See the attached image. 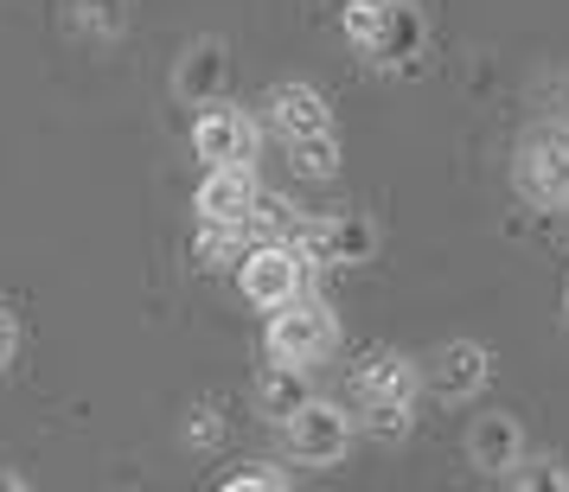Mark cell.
I'll list each match as a JSON object with an SVG mask.
<instances>
[{"label": "cell", "mask_w": 569, "mask_h": 492, "mask_svg": "<svg viewBox=\"0 0 569 492\" xmlns=\"http://www.w3.org/2000/svg\"><path fill=\"white\" fill-rule=\"evenodd\" d=\"M13 352H20V327H13V313H0V371L13 364Z\"/></svg>", "instance_id": "20"}, {"label": "cell", "mask_w": 569, "mask_h": 492, "mask_svg": "<svg viewBox=\"0 0 569 492\" xmlns=\"http://www.w3.org/2000/svg\"><path fill=\"white\" fill-rule=\"evenodd\" d=\"M224 78H231V58H224V39H192L173 64V97L192 109H206L224 97Z\"/></svg>", "instance_id": "9"}, {"label": "cell", "mask_w": 569, "mask_h": 492, "mask_svg": "<svg viewBox=\"0 0 569 492\" xmlns=\"http://www.w3.org/2000/svg\"><path fill=\"white\" fill-rule=\"evenodd\" d=\"M308 396H313V390H308V364H288V359L262 364V378H257V415H262V422H276V429H282Z\"/></svg>", "instance_id": "13"}, {"label": "cell", "mask_w": 569, "mask_h": 492, "mask_svg": "<svg viewBox=\"0 0 569 492\" xmlns=\"http://www.w3.org/2000/svg\"><path fill=\"white\" fill-rule=\"evenodd\" d=\"M116 0H78V32L83 39H116Z\"/></svg>", "instance_id": "17"}, {"label": "cell", "mask_w": 569, "mask_h": 492, "mask_svg": "<svg viewBox=\"0 0 569 492\" xmlns=\"http://www.w3.org/2000/svg\"><path fill=\"white\" fill-rule=\"evenodd\" d=\"M518 185L543 211L569 205V122H543V129L525 134V148H518Z\"/></svg>", "instance_id": "5"}, {"label": "cell", "mask_w": 569, "mask_h": 492, "mask_svg": "<svg viewBox=\"0 0 569 492\" xmlns=\"http://www.w3.org/2000/svg\"><path fill=\"white\" fill-rule=\"evenodd\" d=\"M282 441H288V461L339 466L346 448H352V415L339 410V403H327V396H308V403L282 422Z\"/></svg>", "instance_id": "6"}, {"label": "cell", "mask_w": 569, "mask_h": 492, "mask_svg": "<svg viewBox=\"0 0 569 492\" xmlns=\"http://www.w3.org/2000/svg\"><path fill=\"white\" fill-rule=\"evenodd\" d=\"M308 257L288 243V237H257L250 250H243V262H237V288H243V301L262 313H276L282 301H295L301 288H308Z\"/></svg>", "instance_id": "3"}, {"label": "cell", "mask_w": 569, "mask_h": 492, "mask_svg": "<svg viewBox=\"0 0 569 492\" xmlns=\"http://www.w3.org/2000/svg\"><path fill=\"white\" fill-rule=\"evenodd\" d=\"M467 461L480 466V473H506V480H512L518 466H525V429H518L506 410L473 415V429H467Z\"/></svg>", "instance_id": "11"}, {"label": "cell", "mask_w": 569, "mask_h": 492, "mask_svg": "<svg viewBox=\"0 0 569 492\" xmlns=\"http://www.w3.org/2000/svg\"><path fill=\"white\" fill-rule=\"evenodd\" d=\"M250 250V224H224V218H199V237H192V257L206 269H237Z\"/></svg>", "instance_id": "14"}, {"label": "cell", "mask_w": 569, "mask_h": 492, "mask_svg": "<svg viewBox=\"0 0 569 492\" xmlns=\"http://www.w3.org/2000/svg\"><path fill=\"white\" fill-rule=\"evenodd\" d=\"M257 173L250 167H206V180H199V218H224V224H250V211H257Z\"/></svg>", "instance_id": "12"}, {"label": "cell", "mask_w": 569, "mask_h": 492, "mask_svg": "<svg viewBox=\"0 0 569 492\" xmlns=\"http://www.w3.org/2000/svg\"><path fill=\"white\" fill-rule=\"evenodd\" d=\"M262 109H269V129L282 134V141H308V134L333 129V109H327V97L313 83H276Z\"/></svg>", "instance_id": "10"}, {"label": "cell", "mask_w": 569, "mask_h": 492, "mask_svg": "<svg viewBox=\"0 0 569 492\" xmlns=\"http://www.w3.org/2000/svg\"><path fill=\"white\" fill-rule=\"evenodd\" d=\"M422 378H429V390H436L441 403H467V396L487 390L492 352L480 339H448V345H436V359L422 364Z\"/></svg>", "instance_id": "8"}, {"label": "cell", "mask_w": 569, "mask_h": 492, "mask_svg": "<svg viewBox=\"0 0 569 492\" xmlns=\"http://www.w3.org/2000/svg\"><path fill=\"white\" fill-rule=\"evenodd\" d=\"M333 345H339V320H333V308H327V301L295 294V301H282V308L269 313V359L320 364Z\"/></svg>", "instance_id": "4"}, {"label": "cell", "mask_w": 569, "mask_h": 492, "mask_svg": "<svg viewBox=\"0 0 569 492\" xmlns=\"http://www.w3.org/2000/svg\"><path fill=\"white\" fill-rule=\"evenodd\" d=\"M339 27H346V39H352L371 64H385V71L416 64L422 46H429V20H422L416 0H346Z\"/></svg>", "instance_id": "1"}, {"label": "cell", "mask_w": 569, "mask_h": 492, "mask_svg": "<svg viewBox=\"0 0 569 492\" xmlns=\"http://www.w3.org/2000/svg\"><path fill=\"white\" fill-rule=\"evenodd\" d=\"M288 154H295V167L308 173V180H333L339 173V134H308V141H288Z\"/></svg>", "instance_id": "15"}, {"label": "cell", "mask_w": 569, "mask_h": 492, "mask_svg": "<svg viewBox=\"0 0 569 492\" xmlns=\"http://www.w3.org/2000/svg\"><path fill=\"white\" fill-rule=\"evenodd\" d=\"M282 486H288V473H276V466H262V461L224 473V492H282Z\"/></svg>", "instance_id": "16"}, {"label": "cell", "mask_w": 569, "mask_h": 492, "mask_svg": "<svg viewBox=\"0 0 569 492\" xmlns=\"http://www.w3.org/2000/svg\"><path fill=\"white\" fill-rule=\"evenodd\" d=\"M218 435H224V422H218L211 403H199V410L186 415V441H192V448H218Z\"/></svg>", "instance_id": "19"}, {"label": "cell", "mask_w": 569, "mask_h": 492, "mask_svg": "<svg viewBox=\"0 0 569 492\" xmlns=\"http://www.w3.org/2000/svg\"><path fill=\"white\" fill-rule=\"evenodd\" d=\"M416 384L422 371L403 352H371L359 364V422L378 441H403L416 422Z\"/></svg>", "instance_id": "2"}, {"label": "cell", "mask_w": 569, "mask_h": 492, "mask_svg": "<svg viewBox=\"0 0 569 492\" xmlns=\"http://www.w3.org/2000/svg\"><path fill=\"white\" fill-rule=\"evenodd\" d=\"M512 486L563 492V486H569V473H563V466H557V461H525V466H518V473H512Z\"/></svg>", "instance_id": "18"}, {"label": "cell", "mask_w": 569, "mask_h": 492, "mask_svg": "<svg viewBox=\"0 0 569 492\" xmlns=\"http://www.w3.org/2000/svg\"><path fill=\"white\" fill-rule=\"evenodd\" d=\"M192 154L206 160V167H250L257 160V122L243 109L206 103L199 122H192Z\"/></svg>", "instance_id": "7"}]
</instances>
